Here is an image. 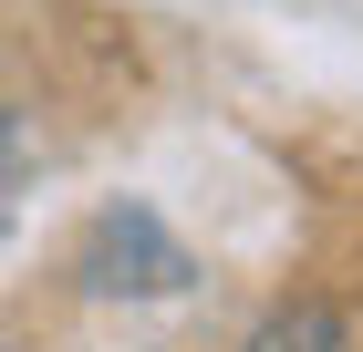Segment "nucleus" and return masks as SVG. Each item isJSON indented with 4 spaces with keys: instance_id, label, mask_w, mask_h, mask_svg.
<instances>
[{
    "instance_id": "1",
    "label": "nucleus",
    "mask_w": 363,
    "mask_h": 352,
    "mask_svg": "<svg viewBox=\"0 0 363 352\" xmlns=\"http://www.w3.org/2000/svg\"><path fill=\"white\" fill-rule=\"evenodd\" d=\"M73 280H84L94 300H177V290L197 280V259H187V239H177L145 197H114V208L84 228Z\"/></svg>"
},
{
    "instance_id": "2",
    "label": "nucleus",
    "mask_w": 363,
    "mask_h": 352,
    "mask_svg": "<svg viewBox=\"0 0 363 352\" xmlns=\"http://www.w3.org/2000/svg\"><path fill=\"white\" fill-rule=\"evenodd\" d=\"M239 352H353V331H342L333 300H280V311H270Z\"/></svg>"
},
{
    "instance_id": "3",
    "label": "nucleus",
    "mask_w": 363,
    "mask_h": 352,
    "mask_svg": "<svg viewBox=\"0 0 363 352\" xmlns=\"http://www.w3.org/2000/svg\"><path fill=\"white\" fill-rule=\"evenodd\" d=\"M11 156H21V114L0 104V166H11Z\"/></svg>"
},
{
    "instance_id": "4",
    "label": "nucleus",
    "mask_w": 363,
    "mask_h": 352,
    "mask_svg": "<svg viewBox=\"0 0 363 352\" xmlns=\"http://www.w3.org/2000/svg\"><path fill=\"white\" fill-rule=\"evenodd\" d=\"M0 239H11V217H0Z\"/></svg>"
}]
</instances>
